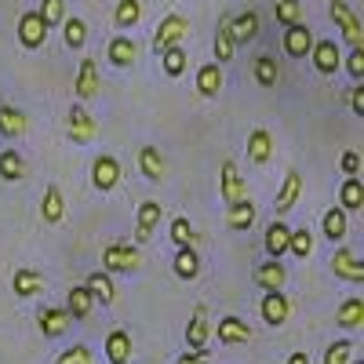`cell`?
Here are the masks:
<instances>
[{
    "mask_svg": "<svg viewBox=\"0 0 364 364\" xmlns=\"http://www.w3.org/2000/svg\"><path fill=\"white\" fill-rule=\"evenodd\" d=\"M22 175H26L22 157L15 154V149H4V154H0V178H4V182H18Z\"/></svg>",
    "mask_w": 364,
    "mask_h": 364,
    "instance_id": "37",
    "label": "cell"
},
{
    "mask_svg": "<svg viewBox=\"0 0 364 364\" xmlns=\"http://www.w3.org/2000/svg\"><path fill=\"white\" fill-rule=\"evenodd\" d=\"M273 11H277V22L288 29L295 22H302V8H299V0H273Z\"/></svg>",
    "mask_w": 364,
    "mask_h": 364,
    "instance_id": "42",
    "label": "cell"
},
{
    "mask_svg": "<svg viewBox=\"0 0 364 364\" xmlns=\"http://www.w3.org/2000/svg\"><path fill=\"white\" fill-rule=\"evenodd\" d=\"M120 182V161L117 157H95V164H91V186H95L99 193H109L113 186Z\"/></svg>",
    "mask_w": 364,
    "mask_h": 364,
    "instance_id": "5",
    "label": "cell"
},
{
    "mask_svg": "<svg viewBox=\"0 0 364 364\" xmlns=\"http://www.w3.org/2000/svg\"><path fill=\"white\" fill-rule=\"evenodd\" d=\"M139 168H142L146 178L157 182V178L164 175V157H161V149H157V146H142V149H139Z\"/></svg>",
    "mask_w": 364,
    "mask_h": 364,
    "instance_id": "30",
    "label": "cell"
},
{
    "mask_svg": "<svg viewBox=\"0 0 364 364\" xmlns=\"http://www.w3.org/2000/svg\"><path fill=\"white\" fill-rule=\"evenodd\" d=\"M26 132H29L26 113L15 109V106H0V135H4V139H22Z\"/></svg>",
    "mask_w": 364,
    "mask_h": 364,
    "instance_id": "20",
    "label": "cell"
},
{
    "mask_svg": "<svg viewBox=\"0 0 364 364\" xmlns=\"http://www.w3.org/2000/svg\"><path fill=\"white\" fill-rule=\"evenodd\" d=\"M171 240H175V248H193V226H190V219H175L171 223Z\"/></svg>",
    "mask_w": 364,
    "mask_h": 364,
    "instance_id": "46",
    "label": "cell"
},
{
    "mask_svg": "<svg viewBox=\"0 0 364 364\" xmlns=\"http://www.w3.org/2000/svg\"><path fill=\"white\" fill-rule=\"evenodd\" d=\"M284 281H288V273H284L281 259H269V262L255 266V284H259L262 291H281Z\"/></svg>",
    "mask_w": 364,
    "mask_h": 364,
    "instance_id": "14",
    "label": "cell"
},
{
    "mask_svg": "<svg viewBox=\"0 0 364 364\" xmlns=\"http://www.w3.org/2000/svg\"><path fill=\"white\" fill-rule=\"evenodd\" d=\"M219 339L226 346H237V343H248L252 339V328L245 321H237V317H223L219 321Z\"/></svg>",
    "mask_w": 364,
    "mask_h": 364,
    "instance_id": "25",
    "label": "cell"
},
{
    "mask_svg": "<svg viewBox=\"0 0 364 364\" xmlns=\"http://www.w3.org/2000/svg\"><path fill=\"white\" fill-rule=\"evenodd\" d=\"M219 193L226 197V204H237V200H248V190H245V182H240V171H237V164L233 161H226L223 164V175H219Z\"/></svg>",
    "mask_w": 364,
    "mask_h": 364,
    "instance_id": "13",
    "label": "cell"
},
{
    "mask_svg": "<svg viewBox=\"0 0 364 364\" xmlns=\"http://www.w3.org/2000/svg\"><path fill=\"white\" fill-rule=\"evenodd\" d=\"M18 41H22V48H41L44 41H48V26H44V18L37 15V11H26L22 18H18Z\"/></svg>",
    "mask_w": 364,
    "mask_h": 364,
    "instance_id": "8",
    "label": "cell"
},
{
    "mask_svg": "<svg viewBox=\"0 0 364 364\" xmlns=\"http://www.w3.org/2000/svg\"><path fill=\"white\" fill-rule=\"evenodd\" d=\"M277 63H273V58L269 55H259L255 58V80L262 84V87H273V84H277Z\"/></svg>",
    "mask_w": 364,
    "mask_h": 364,
    "instance_id": "43",
    "label": "cell"
},
{
    "mask_svg": "<svg viewBox=\"0 0 364 364\" xmlns=\"http://www.w3.org/2000/svg\"><path fill=\"white\" fill-rule=\"evenodd\" d=\"M66 128H70V139L73 142H91V139H95L99 135V124H95V117H91L84 106H73L70 113H66Z\"/></svg>",
    "mask_w": 364,
    "mask_h": 364,
    "instance_id": "4",
    "label": "cell"
},
{
    "mask_svg": "<svg viewBox=\"0 0 364 364\" xmlns=\"http://www.w3.org/2000/svg\"><path fill=\"white\" fill-rule=\"evenodd\" d=\"M106 360L109 364H128L132 360V336L124 328H117L106 336Z\"/></svg>",
    "mask_w": 364,
    "mask_h": 364,
    "instance_id": "18",
    "label": "cell"
},
{
    "mask_svg": "<svg viewBox=\"0 0 364 364\" xmlns=\"http://www.w3.org/2000/svg\"><path fill=\"white\" fill-rule=\"evenodd\" d=\"M357 364H364V360H357Z\"/></svg>",
    "mask_w": 364,
    "mask_h": 364,
    "instance_id": "53",
    "label": "cell"
},
{
    "mask_svg": "<svg viewBox=\"0 0 364 364\" xmlns=\"http://www.w3.org/2000/svg\"><path fill=\"white\" fill-rule=\"evenodd\" d=\"M139 18H142V4H139V0H120V4H117V11H113V22H117L120 29L135 26Z\"/></svg>",
    "mask_w": 364,
    "mask_h": 364,
    "instance_id": "39",
    "label": "cell"
},
{
    "mask_svg": "<svg viewBox=\"0 0 364 364\" xmlns=\"http://www.w3.org/2000/svg\"><path fill=\"white\" fill-rule=\"evenodd\" d=\"M346 230H350L346 211H343V208H328V211H324V237H328V240H343Z\"/></svg>",
    "mask_w": 364,
    "mask_h": 364,
    "instance_id": "35",
    "label": "cell"
},
{
    "mask_svg": "<svg viewBox=\"0 0 364 364\" xmlns=\"http://www.w3.org/2000/svg\"><path fill=\"white\" fill-rule=\"evenodd\" d=\"M336 324L339 328H360L364 324V299H346L343 306H339V314H336Z\"/></svg>",
    "mask_w": 364,
    "mask_h": 364,
    "instance_id": "29",
    "label": "cell"
},
{
    "mask_svg": "<svg viewBox=\"0 0 364 364\" xmlns=\"http://www.w3.org/2000/svg\"><path fill=\"white\" fill-rule=\"evenodd\" d=\"M288 237H291V230H288L284 223H273V226L266 230V252H269V259L288 255Z\"/></svg>",
    "mask_w": 364,
    "mask_h": 364,
    "instance_id": "28",
    "label": "cell"
},
{
    "mask_svg": "<svg viewBox=\"0 0 364 364\" xmlns=\"http://www.w3.org/2000/svg\"><path fill=\"white\" fill-rule=\"evenodd\" d=\"M339 200H343V211H360L364 208V182L360 178H346L343 190H339Z\"/></svg>",
    "mask_w": 364,
    "mask_h": 364,
    "instance_id": "33",
    "label": "cell"
},
{
    "mask_svg": "<svg viewBox=\"0 0 364 364\" xmlns=\"http://www.w3.org/2000/svg\"><path fill=\"white\" fill-rule=\"evenodd\" d=\"M208 336H211V328H208V310L197 306L190 324H186V343H190V353H204L208 346Z\"/></svg>",
    "mask_w": 364,
    "mask_h": 364,
    "instance_id": "12",
    "label": "cell"
},
{
    "mask_svg": "<svg viewBox=\"0 0 364 364\" xmlns=\"http://www.w3.org/2000/svg\"><path fill=\"white\" fill-rule=\"evenodd\" d=\"M310 55H314L317 73H324V77H331V73L343 66V55H339V44H336V41H314Z\"/></svg>",
    "mask_w": 364,
    "mask_h": 364,
    "instance_id": "9",
    "label": "cell"
},
{
    "mask_svg": "<svg viewBox=\"0 0 364 364\" xmlns=\"http://www.w3.org/2000/svg\"><path fill=\"white\" fill-rule=\"evenodd\" d=\"M87 291H91V299H99V302H113V295H117V288H113V277L106 269H99V273H91L87 277V284H84Z\"/></svg>",
    "mask_w": 364,
    "mask_h": 364,
    "instance_id": "31",
    "label": "cell"
},
{
    "mask_svg": "<svg viewBox=\"0 0 364 364\" xmlns=\"http://www.w3.org/2000/svg\"><path fill=\"white\" fill-rule=\"evenodd\" d=\"M299 193H302V175L299 171H288L284 175V186L277 190V200H273V211H277V215H288V211L295 208V200H299Z\"/></svg>",
    "mask_w": 364,
    "mask_h": 364,
    "instance_id": "15",
    "label": "cell"
},
{
    "mask_svg": "<svg viewBox=\"0 0 364 364\" xmlns=\"http://www.w3.org/2000/svg\"><path fill=\"white\" fill-rule=\"evenodd\" d=\"M41 336L44 339H58V336H63V331L73 324V317H70V310H63V306H51V310H44L41 314Z\"/></svg>",
    "mask_w": 364,
    "mask_h": 364,
    "instance_id": "16",
    "label": "cell"
},
{
    "mask_svg": "<svg viewBox=\"0 0 364 364\" xmlns=\"http://www.w3.org/2000/svg\"><path fill=\"white\" fill-rule=\"evenodd\" d=\"M350 109H353L357 117H364V87H360V84L350 91Z\"/></svg>",
    "mask_w": 364,
    "mask_h": 364,
    "instance_id": "50",
    "label": "cell"
},
{
    "mask_svg": "<svg viewBox=\"0 0 364 364\" xmlns=\"http://www.w3.org/2000/svg\"><path fill=\"white\" fill-rule=\"evenodd\" d=\"M178 364H208V353H186Z\"/></svg>",
    "mask_w": 364,
    "mask_h": 364,
    "instance_id": "51",
    "label": "cell"
},
{
    "mask_svg": "<svg viewBox=\"0 0 364 364\" xmlns=\"http://www.w3.org/2000/svg\"><path fill=\"white\" fill-rule=\"evenodd\" d=\"M73 91H77V99H80V102L95 99L99 91H102V77H99L95 58H84V63H80V73H77V84H73Z\"/></svg>",
    "mask_w": 364,
    "mask_h": 364,
    "instance_id": "7",
    "label": "cell"
},
{
    "mask_svg": "<svg viewBox=\"0 0 364 364\" xmlns=\"http://www.w3.org/2000/svg\"><path fill=\"white\" fill-rule=\"evenodd\" d=\"M288 317H291V302H288L281 291H266V299H262V321L277 328V324H284Z\"/></svg>",
    "mask_w": 364,
    "mask_h": 364,
    "instance_id": "17",
    "label": "cell"
},
{
    "mask_svg": "<svg viewBox=\"0 0 364 364\" xmlns=\"http://www.w3.org/2000/svg\"><path fill=\"white\" fill-rule=\"evenodd\" d=\"M339 168L346 171V178H357V175H360V154H357V149H346L343 161H339Z\"/></svg>",
    "mask_w": 364,
    "mask_h": 364,
    "instance_id": "49",
    "label": "cell"
},
{
    "mask_svg": "<svg viewBox=\"0 0 364 364\" xmlns=\"http://www.w3.org/2000/svg\"><path fill=\"white\" fill-rule=\"evenodd\" d=\"M288 364H310V357H306V353H302V350H295V353L288 357Z\"/></svg>",
    "mask_w": 364,
    "mask_h": 364,
    "instance_id": "52",
    "label": "cell"
},
{
    "mask_svg": "<svg viewBox=\"0 0 364 364\" xmlns=\"http://www.w3.org/2000/svg\"><path fill=\"white\" fill-rule=\"evenodd\" d=\"M310 48H314V33H310V26L295 22V26H288V29H284V51H288L291 58H306V55H310Z\"/></svg>",
    "mask_w": 364,
    "mask_h": 364,
    "instance_id": "10",
    "label": "cell"
},
{
    "mask_svg": "<svg viewBox=\"0 0 364 364\" xmlns=\"http://www.w3.org/2000/svg\"><path fill=\"white\" fill-rule=\"evenodd\" d=\"M157 223H161V204L157 200H142L139 204V215H135V240H139V245L154 237Z\"/></svg>",
    "mask_w": 364,
    "mask_h": 364,
    "instance_id": "11",
    "label": "cell"
},
{
    "mask_svg": "<svg viewBox=\"0 0 364 364\" xmlns=\"http://www.w3.org/2000/svg\"><path fill=\"white\" fill-rule=\"evenodd\" d=\"M331 269H336L339 281H350V284H360L364 281V262L357 259L353 248H339L336 259H331Z\"/></svg>",
    "mask_w": 364,
    "mask_h": 364,
    "instance_id": "6",
    "label": "cell"
},
{
    "mask_svg": "<svg viewBox=\"0 0 364 364\" xmlns=\"http://www.w3.org/2000/svg\"><path fill=\"white\" fill-rule=\"evenodd\" d=\"M328 8H331V18L339 22L346 44H350V48H364V26L357 22V15H353V8L346 4V0H331Z\"/></svg>",
    "mask_w": 364,
    "mask_h": 364,
    "instance_id": "3",
    "label": "cell"
},
{
    "mask_svg": "<svg viewBox=\"0 0 364 364\" xmlns=\"http://www.w3.org/2000/svg\"><path fill=\"white\" fill-rule=\"evenodd\" d=\"M233 51H237V44H233V33H230V18H223L219 22V33H215V58H219V66L230 63Z\"/></svg>",
    "mask_w": 364,
    "mask_h": 364,
    "instance_id": "36",
    "label": "cell"
},
{
    "mask_svg": "<svg viewBox=\"0 0 364 364\" xmlns=\"http://www.w3.org/2000/svg\"><path fill=\"white\" fill-rule=\"evenodd\" d=\"M288 252L291 255H299V259H306L310 252H314V233L302 226V230H291V237H288Z\"/></svg>",
    "mask_w": 364,
    "mask_h": 364,
    "instance_id": "41",
    "label": "cell"
},
{
    "mask_svg": "<svg viewBox=\"0 0 364 364\" xmlns=\"http://www.w3.org/2000/svg\"><path fill=\"white\" fill-rule=\"evenodd\" d=\"M186 37H190V22L182 18V15H168V18H161L157 33H154V51L161 55V51H168V48L182 44Z\"/></svg>",
    "mask_w": 364,
    "mask_h": 364,
    "instance_id": "2",
    "label": "cell"
},
{
    "mask_svg": "<svg viewBox=\"0 0 364 364\" xmlns=\"http://www.w3.org/2000/svg\"><path fill=\"white\" fill-rule=\"evenodd\" d=\"M63 215H66L63 190H58V186H48V190H44V200H41V219H44L48 226H58V223H63Z\"/></svg>",
    "mask_w": 364,
    "mask_h": 364,
    "instance_id": "19",
    "label": "cell"
},
{
    "mask_svg": "<svg viewBox=\"0 0 364 364\" xmlns=\"http://www.w3.org/2000/svg\"><path fill=\"white\" fill-rule=\"evenodd\" d=\"M161 66H164V73H168V77H178L182 70H186V48L175 44V48L161 51Z\"/></svg>",
    "mask_w": 364,
    "mask_h": 364,
    "instance_id": "38",
    "label": "cell"
},
{
    "mask_svg": "<svg viewBox=\"0 0 364 364\" xmlns=\"http://www.w3.org/2000/svg\"><path fill=\"white\" fill-rule=\"evenodd\" d=\"M350 353H353V343L350 339H339L324 350V364H350Z\"/></svg>",
    "mask_w": 364,
    "mask_h": 364,
    "instance_id": "45",
    "label": "cell"
},
{
    "mask_svg": "<svg viewBox=\"0 0 364 364\" xmlns=\"http://www.w3.org/2000/svg\"><path fill=\"white\" fill-rule=\"evenodd\" d=\"M37 15H41V18H44V26L51 29V26H58V22L66 18V4H63V0H44Z\"/></svg>",
    "mask_w": 364,
    "mask_h": 364,
    "instance_id": "44",
    "label": "cell"
},
{
    "mask_svg": "<svg viewBox=\"0 0 364 364\" xmlns=\"http://www.w3.org/2000/svg\"><path fill=\"white\" fill-rule=\"evenodd\" d=\"M139 262H142L139 248L124 245V240H113V245L102 248V269L106 273H132V269H139Z\"/></svg>",
    "mask_w": 364,
    "mask_h": 364,
    "instance_id": "1",
    "label": "cell"
},
{
    "mask_svg": "<svg viewBox=\"0 0 364 364\" xmlns=\"http://www.w3.org/2000/svg\"><path fill=\"white\" fill-rule=\"evenodd\" d=\"M197 269H200V255H197L193 248H178V252H175V277L193 281Z\"/></svg>",
    "mask_w": 364,
    "mask_h": 364,
    "instance_id": "32",
    "label": "cell"
},
{
    "mask_svg": "<svg viewBox=\"0 0 364 364\" xmlns=\"http://www.w3.org/2000/svg\"><path fill=\"white\" fill-rule=\"evenodd\" d=\"M11 288H15V295H18V299L37 295V291L44 288V273H37V269H15Z\"/></svg>",
    "mask_w": 364,
    "mask_h": 364,
    "instance_id": "23",
    "label": "cell"
},
{
    "mask_svg": "<svg viewBox=\"0 0 364 364\" xmlns=\"http://www.w3.org/2000/svg\"><path fill=\"white\" fill-rule=\"evenodd\" d=\"M226 223H230V230H252V223H255V204H252V200H237V204H230Z\"/></svg>",
    "mask_w": 364,
    "mask_h": 364,
    "instance_id": "27",
    "label": "cell"
},
{
    "mask_svg": "<svg viewBox=\"0 0 364 364\" xmlns=\"http://www.w3.org/2000/svg\"><path fill=\"white\" fill-rule=\"evenodd\" d=\"M197 91H200L204 99H211V95H219V91H223V70H219V63H208V66L197 70Z\"/></svg>",
    "mask_w": 364,
    "mask_h": 364,
    "instance_id": "24",
    "label": "cell"
},
{
    "mask_svg": "<svg viewBox=\"0 0 364 364\" xmlns=\"http://www.w3.org/2000/svg\"><path fill=\"white\" fill-rule=\"evenodd\" d=\"M55 364H95V357H91L87 346H73V350H66L63 357H58Z\"/></svg>",
    "mask_w": 364,
    "mask_h": 364,
    "instance_id": "47",
    "label": "cell"
},
{
    "mask_svg": "<svg viewBox=\"0 0 364 364\" xmlns=\"http://www.w3.org/2000/svg\"><path fill=\"white\" fill-rule=\"evenodd\" d=\"M63 37H66V48H84V41H87L84 18H63Z\"/></svg>",
    "mask_w": 364,
    "mask_h": 364,
    "instance_id": "40",
    "label": "cell"
},
{
    "mask_svg": "<svg viewBox=\"0 0 364 364\" xmlns=\"http://www.w3.org/2000/svg\"><path fill=\"white\" fill-rule=\"evenodd\" d=\"M230 33H233V44L255 41V37H259V15H255V11H245V15L230 18Z\"/></svg>",
    "mask_w": 364,
    "mask_h": 364,
    "instance_id": "22",
    "label": "cell"
},
{
    "mask_svg": "<svg viewBox=\"0 0 364 364\" xmlns=\"http://www.w3.org/2000/svg\"><path fill=\"white\" fill-rule=\"evenodd\" d=\"M91 306H95V299H91V291L80 284V288H70V295H66V310H70V317L73 321H84L87 314H91Z\"/></svg>",
    "mask_w": 364,
    "mask_h": 364,
    "instance_id": "26",
    "label": "cell"
},
{
    "mask_svg": "<svg viewBox=\"0 0 364 364\" xmlns=\"http://www.w3.org/2000/svg\"><path fill=\"white\" fill-rule=\"evenodd\" d=\"M109 63L113 66H132L135 63V41L132 37H113L109 41Z\"/></svg>",
    "mask_w": 364,
    "mask_h": 364,
    "instance_id": "34",
    "label": "cell"
},
{
    "mask_svg": "<svg viewBox=\"0 0 364 364\" xmlns=\"http://www.w3.org/2000/svg\"><path fill=\"white\" fill-rule=\"evenodd\" d=\"M269 157H273V135L266 128H255L248 135V161L252 164H266Z\"/></svg>",
    "mask_w": 364,
    "mask_h": 364,
    "instance_id": "21",
    "label": "cell"
},
{
    "mask_svg": "<svg viewBox=\"0 0 364 364\" xmlns=\"http://www.w3.org/2000/svg\"><path fill=\"white\" fill-rule=\"evenodd\" d=\"M346 70H350V77L360 84L364 80V48H353L350 51V63H346Z\"/></svg>",
    "mask_w": 364,
    "mask_h": 364,
    "instance_id": "48",
    "label": "cell"
}]
</instances>
